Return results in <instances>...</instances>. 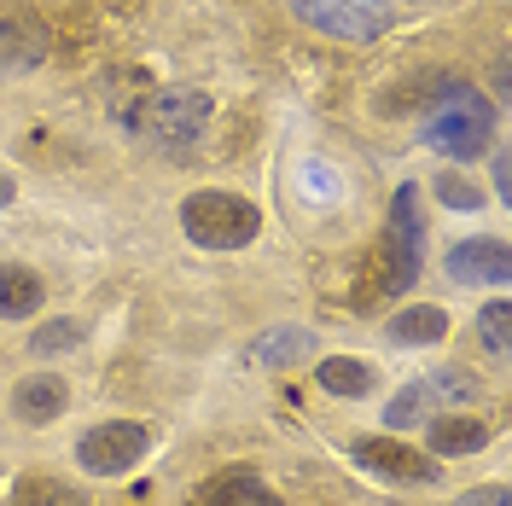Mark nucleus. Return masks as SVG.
<instances>
[{
  "instance_id": "1",
  "label": "nucleus",
  "mask_w": 512,
  "mask_h": 506,
  "mask_svg": "<svg viewBox=\"0 0 512 506\" xmlns=\"http://www.w3.org/2000/svg\"><path fill=\"white\" fill-rule=\"evenodd\" d=\"M128 134L146 146V152H163V158H181L192 152L198 140H204V128H210V94H198V88H146L140 105L123 117Z\"/></svg>"
},
{
  "instance_id": "2",
  "label": "nucleus",
  "mask_w": 512,
  "mask_h": 506,
  "mask_svg": "<svg viewBox=\"0 0 512 506\" xmlns=\"http://www.w3.org/2000/svg\"><path fill=\"white\" fill-rule=\"evenodd\" d=\"M495 140V105L478 94V88H460L448 82L443 94L431 99V117H425V146L443 152L454 163H472L489 152Z\"/></svg>"
},
{
  "instance_id": "3",
  "label": "nucleus",
  "mask_w": 512,
  "mask_h": 506,
  "mask_svg": "<svg viewBox=\"0 0 512 506\" xmlns=\"http://www.w3.org/2000/svg\"><path fill=\"white\" fill-rule=\"evenodd\" d=\"M181 227L198 251H245L262 233V210L239 192H192L181 198Z\"/></svg>"
},
{
  "instance_id": "4",
  "label": "nucleus",
  "mask_w": 512,
  "mask_h": 506,
  "mask_svg": "<svg viewBox=\"0 0 512 506\" xmlns=\"http://www.w3.org/2000/svg\"><path fill=\"white\" fill-rule=\"evenodd\" d=\"M384 274H379V291L396 297L419 280V262H425V216H419V187H396L390 198V239H384Z\"/></svg>"
},
{
  "instance_id": "5",
  "label": "nucleus",
  "mask_w": 512,
  "mask_h": 506,
  "mask_svg": "<svg viewBox=\"0 0 512 506\" xmlns=\"http://www.w3.org/2000/svg\"><path fill=\"white\" fill-rule=\"evenodd\" d=\"M291 18L332 41H379L390 30V0H286Z\"/></svg>"
},
{
  "instance_id": "6",
  "label": "nucleus",
  "mask_w": 512,
  "mask_h": 506,
  "mask_svg": "<svg viewBox=\"0 0 512 506\" xmlns=\"http://www.w3.org/2000/svg\"><path fill=\"white\" fill-rule=\"evenodd\" d=\"M152 448V431L140 419H105L94 431H82L76 443V466L94 477H123L128 466H140V454Z\"/></svg>"
},
{
  "instance_id": "7",
  "label": "nucleus",
  "mask_w": 512,
  "mask_h": 506,
  "mask_svg": "<svg viewBox=\"0 0 512 506\" xmlns=\"http://www.w3.org/2000/svg\"><path fill=\"white\" fill-rule=\"evenodd\" d=\"M350 454H355V466H367L373 477H390V483H437V466L419 448L396 443V437H361Z\"/></svg>"
},
{
  "instance_id": "8",
  "label": "nucleus",
  "mask_w": 512,
  "mask_h": 506,
  "mask_svg": "<svg viewBox=\"0 0 512 506\" xmlns=\"http://www.w3.org/2000/svg\"><path fill=\"white\" fill-rule=\"evenodd\" d=\"M443 268L454 285H501L512 280V251L501 239H466L443 256Z\"/></svg>"
},
{
  "instance_id": "9",
  "label": "nucleus",
  "mask_w": 512,
  "mask_h": 506,
  "mask_svg": "<svg viewBox=\"0 0 512 506\" xmlns=\"http://www.w3.org/2000/svg\"><path fill=\"white\" fill-rule=\"evenodd\" d=\"M47 47H53V35L41 30L35 18H24V12H0V82L35 70V64L47 59Z\"/></svg>"
},
{
  "instance_id": "10",
  "label": "nucleus",
  "mask_w": 512,
  "mask_h": 506,
  "mask_svg": "<svg viewBox=\"0 0 512 506\" xmlns=\"http://www.w3.org/2000/svg\"><path fill=\"white\" fill-rule=\"evenodd\" d=\"M425 443H431V454H443V460L478 454V448L489 443V425H483V419H466V413H437V419L425 425Z\"/></svg>"
},
{
  "instance_id": "11",
  "label": "nucleus",
  "mask_w": 512,
  "mask_h": 506,
  "mask_svg": "<svg viewBox=\"0 0 512 506\" xmlns=\"http://www.w3.org/2000/svg\"><path fill=\"white\" fill-rule=\"evenodd\" d=\"M64 402H70V390H64L59 373H35V379H24L12 390V413L24 425H47L53 413H64Z\"/></svg>"
},
{
  "instance_id": "12",
  "label": "nucleus",
  "mask_w": 512,
  "mask_h": 506,
  "mask_svg": "<svg viewBox=\"0 0 512 506\" xmlns=\"http://www.w3.org/2000/svg\"><path fill=\"white\" fill-rule=\"evenodd\" d=\"M41 297H47V285L35 268L24 262H0V315L6 320H30L41 309Z\"/></svg>"
},
{
  "instance_id": "13",
  "label": "nucleus",
  "mask_w": 512,
  "mask_h": 506,
  "mask_svg": "<svg viewBox=\"0 0 512 506\" xmlns=\"http://www.w3.org/2000/svg\"><path fill=\"white\" fill-rule=\"evenodd\" d=\"M204 506H286L262 477H251V472H227V477H216L210 489H204Z\"/></svg>"
},
{
  "instance_id": "14",
  "label": "nucleus",
  "mask_w": 512,
  "mask_h": 506,
  "mask_svg": "<svg viewBox=\"0 0 512 506\" xmlns=\"http://www.w3.org/2000/svg\"><path fill=\"white\" fill-rule=\"evenodd\" d=\"M315 379L326 396H367L373 390V373H367V361H355V355H326L315 367Z\"/></svg>"
},
{
  "instance_id": "15",
  "label": "nucleus",
  "mask_w": 512,
  "mask_h": 506,
  "mask_svg": "<svg viewBox=\"0 0 512 506\" xmlns=\"http://www.w3.org/2000/svg\"><path fill=\"white\" fill-rule=\"evenodd\" d=\"M443 332H448V315L443 309H431V303H425V309H402V315L390 320V338H396V344H443Z\"/></svg>"
},
{
  "instance_id": "16",
  "label": "nucleus",
  "mask_w": 512,
  "mask_h": 506,
  "mask_svg": "<svg viewBox=\"0 0 512 506\" xmlns=\"http://www.w3.org/2000/svg\"><path fill=\"white\" fill-rule=\"evenodd\" d=\"M315 349V338L297 326V332H268V338H256L251 349H245V361L251 367H268V361H297V355H309Z\"/></svg>"
},
{
  "instance_id": "17",
  "label": "nucleus",
  "mask_w": 512,
  "mask_h": 506,
  "mask_svg": "<svg viewBox=\"0 0 512 506\" xmlns=\"http://www.w3.org/2000/svg\"><path fill=\"white\" fill-rule=\"evenodd\" d=\"M419 384H425L431 408H437V402H472V396H478V379H472V373H460V367H437L431 379H419Z\"/></svg>"
},
{
  "instance_id": "18",
  "label": "nucleus",
  "mask_w": 512,
  "mask_h": 506,
  "mask_svg": "<svg viewBox=\"0 0 512 506\" xmlns=\"http://www.w3.org/2000/svg\"><path fill=\"white\" fill-rule=\"evenodd\" d=\"M478 332H483V344L495 349V355H507V344H512V309L501 303V297H495V303H483Z\"/></svg>"
},
{
  "instance_id": "19",
  "label": "nucleus",
  "mask_w": 512,
  "mask_h": 506,
  "mask_svg": "<svg viewBox=\"0 0 512 506\" xmlns=\"http://www.w3.org/2000/svg\"><path fill=\"white\" fill-rule=\"evenodd\" d=\"M419 413H431V396H425V384L414 379L408 390H402V396H396V402H390V408H384V419H390V425L402 431V425H425Z\"/></svg>"
},
{
  "instance_id": "20",
  "label": "nucleus",
  "mask_w": 512,
  "mask_h": 506,
  "mask_svg": "<svg viewBox=\"0 0 512 506\" xmlns=\"http://www.w3.org/2000/svg\"><path fill=\"white\" fill-rule=\"evenodd\" d=\"M76 344H82V326L76 320H53V326H41L30 338L35 355H59V349H76Z\"/></svg>"
},
{
  "instance_id": "21",
  "label": "nucleus",
  "mask_w": 512,
  "mask_h": 506,
  "mask_svg": "<svg viewBox=\"0 0 512 506\" xmlns=\"http://www.w3.org/2000/svg\"><path fill=\"white\" fill-rule=\"evenodd\" d=\"M431 187H437V198H443L448 210H478V204H483V192L472 187L466 175H437Z\"/></svg>"
},
{
  "instance_id": "22",
  "label": "nucleus",
  "mask_w": 512,
  "mask_h": 506,
  "mask_svg": "<svg viewBox=\"0 0 512 506\" xmlns=\"http://www.w3.org/2000/svg\"><path fill=\"white\" fill-rule=\"evenodd\" d=\"M454 506H512V495H507V483H483L472 495H460Z\"/></svg>"
},
{
  "instance_id": "23",
  "label": "nucleus",
  "mask_w": 512,
  "mask_h": 506,
  "mask_svg": "<svg viewBox=\"0 0 512 506\" xmlns=\"http://www.w3.org/2000/svg\"><path fill=\"white\" fill-rule=\"evenodd\" d=\"M495 192H501V198H512V187H507V152H495Z\"/></svg>"
},
{
  "instance_id": "24",
  "label": "nucleus",
  "mask_w": 512,
  "mask_h": 506,
  "mask_svg": "<svg viewBox=\"0 0 512 506\" xmlns=\"http://www.w3.org/2000/svg\"><path fill=\"white\" fill-rule=\"evenodd\" d=\"M6 204H12V181H6V175H0V210H6Z\"/></svg>"
}]
</instances>
